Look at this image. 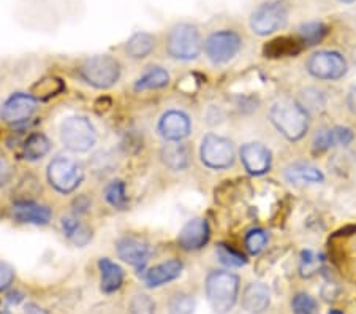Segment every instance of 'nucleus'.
Returning <instances> with one entry per match:
<instances>
[{"instance_id":"f257e3e1","label":"nucleus","mask_w":356,"mask_h":314,"mask_svg":"<svg viewBox=\"0 0 356 314\" xmlns=\"http://www.w3.org/2000/svg\"><path fill=\"white\" fill-rule=\"evenodd\" d=\"M239 294V278L232 272L214 270L206 278V297L217 314L233 310Z\"/></svg>"},{"instance_id":"f03ea898","label":"nucleus","mask_w":356,"mask_h":314,"mask_svg":"<svg viewBox=\"0 0 356 314\" xmlns=\"http://www.w3.org/2000/svg\"><path fill=\"white\" fill-rule=\"evenodd\" d=\"M269 118L274 127L290 141L301 140L309 129V113L298 102H279L271 108Z\"/></svg>"},{"instance_id":"7ed1b4c3","label":"nucleus","mask_w":356,"mask_h":314,"mask_svg":"<svg viewBox=\"0 0 356 314\" xmlns=\"http://www.w3.org/2000/svg\"><path fill=\"white\" fill-rule=\"evenodd\" d=\"M83 81L95 89H110L119 81L122 67L116 57L110 54L92 56L83 61L78 68Z\"/></svg>"},{"instance_id":"20e7f679","label":"nucleus","mask_w":356,"mask_h":314,"mask_svg":"<svg viewBox=\"0 0 356 314\" xmlns=\"http://www.w3.org/2000/svg\"><path fill=\"white\" fill-rule=\"evenodd\" d=\"M203 38L197 26L181 22L171 27L166 37V53L176 61H195L203 51Z\"/></svg>"},{"instance_id":"39448f33","label":"nucleus","mask_w":356,"mask_h":314,"mask_svg":"<svg viewBox=\"0 0 356 314\" xmlns=\"http://www.w3.org/2000/svg\"><path fill=\"white\" fill-rule=\"evenodd\" d=\"M252 32L260 37L271 36L289 22V5L284 0H268L258 5L250 15Z\"/></svg>"},{"instance_id":"423d86ee","label":"nucleus","mask_w":356,"mask_h":314,"mask_svg":"<svg viewBox=\"0 0 356 314\" xmlns=\"http://www.w3.org/2000/svg\"><path fill=\"white\" fill-rule=\"evenodd\" d=\"M60 141L68 151L88 152L97 143V132L88 118L70 116L60 125Z\"/></svg>"},{"instance_id":"0eeeda50","label":"nucleus","mask_w":356,"mask_h":314,"mask_svg":"<svg viewBox=\"0 0 356 314\" xmlns=\"http://www.w3.org/2000/svg\"><path fill=\"white\" fill-rule=\"evenodd\" d=\"M48 176L49 185L60 194H72L76 191V187L81 185L84 178V171L76 161L70 157L57 156L48 165Z\"/></svg>"},{"instance_id":"6e6552de","label":"nucleus","mask_w":356,"mask_h":314,"mask_svg":"<svg viewBox=\"0 0 356 314\" xmlns=\"http://www.w3.org/2000/svg\"><path fill=\"white\" fill-rule=\"evenodd\" d=\"M203 48L212 64L222 65L238 56L241 48H243V38L238 32L222 29V31L212 32L206 38Z\"/></svg>"},{"instance_id":"1a4fd4ad","label":"nucleus","mask_w":356,"mask_h":314,"mask_svg":"<svg viewBox=\"0 0 356 314\" xmlns=\"http://www.w3.org/2000/svg\"><path fill=\"white\" fill-rule=\"evenodd\" d=\"M200 157L206 167L212 170H225L234 164L236 154H234L233 143L223 139V136L209 134L201 141Z\"/></svg>"},{"instance_id":"9d476101","label":"nucleus","mask_w":356,"mask_h":314,"mask_svg":"<svg viewBox=\"0 0 356 314\" xmlns=\"http://www.w3.org/2000/svg\"><path fill=\"white\" fill-rule=\"evenodd\" d=\"M307 72L314 78L325 79V81H336L342 78L348 70L347 61L336 51H318L314 53L307 61Z\"/></svg>"},{"instance_id":"9b49d317","label":"nucleus","mask_w":356,"mask_h":314,"mask_svg":"<svg viewBox=\"0 0 356 314\" xmlns=\"http://www.w3.org/2000/svg\"><path fill=\"white\" fill-rule=\"evenodd\" d=\"M38 108V100L32 94L16 93L10 95L0 107V119L7 124H21L27 121Z\"/></svg>"},{"instance_id":"f8f14e48","label":"nucleus","mask_w":356,"mask_h":314,"mask_svg":"<svg viewBox=\"0 0 356 314\" xmlns=\"http://www.w3.org/2000/svg\"><path fill=\"white\" fill-rule=\"evenodd\" d=\"M118 256L124 262L136 268V272H143L151 257V246L145 240L136 237H122L116 243Z\"/></svg>"},{"instance_id":"ddd939ff","label":"nucleus","mask_w":356,"mask_h":314,"mask_svg":"<svg viewBox=\"0 0 356 314\" xmlns=\"http://www.w3.org/2000/svg\"><path fill=\"white\" fill-rule=\"evenodd\" d=\"M159 134L165 141H182L192 132V123L186 113L170 110L159 121Z\"/></svg>"},{"instance_id":"4468645a","label":"nucleus","mask_w":356,"mask_h":314,"mask_svg":"<svg viewBox=\"0 0 356 314\" xmlns=\"http://www.w3.org/2000/svg\"><path fill=\"white\" fill-rule=\"evenodd\" d=\"M241 162L250 175H265L271 168V151L261 143H245L239 151Z\"/></svg>"},{"instance_id":"2eb2a0df","label":"nucleus","mask_w":356,"mask_h":314,"mask_svg":"<svg viewBox=\"0 0 356 314\" xmlns=\"http://www.w3.org/2000/svg\"><path fill=\"white\" fill-rule=\"evenodd\" d=\"M13 218L21 224H33V226H46L53 218V211L46 205L32 202V200H18L11 208Z\"/></svg>"},{"instance_id":"dca6fc26","label":"nucleus","mask_w":356,"mask_h":314,"mask_svg":"<svg viewBox=\"0 0 356 314\" xmlns=\"http://www.w3.org/2000/svg\"><path fill=\"white\" fill-rule=\"evenodd\" d=\"M211 230L206 219H192L181 228L177 235V244L184 251H198L209 242Z\"/></svg>"},{"instance_id":"f3484780","label":"nucleus","mask_w":356,"mask_h":314,"mask_svg":"<svg viewBox=\"0 0 356 314\" xmlns=\"http://www.w3.org/2000/svg\"><path fill=\"white\" fill-rule=\"evenodd\" d=\"M160 159L166 168L173 171L186 170L191 165L192 150L187 143L182 141H166V145L160 151Z\"/></svg>"},{"instance_id":"a211bd4d","label":"nucleus","mask_w":356,"mask_h":314,"mask_svg":"<svg viewBox=\"0 0 356 314\" xmlns=\"http://www.w3.org/2000/svg\"><path fill=\"white\" fill-rule=\"evenodd\" d=\"M182 273V262L177 259H171L162 262L156 267H152L151 270H147L145 275H143V281L147 285V288H160L166 283L175 281L176 278H179Z\"/></svg>"},{"instance_id":"6ab92c4d","label":"nucleus","mask_w":356,"mask_h":314,"mask_svg":"<svg viewBox=\"0 0 356 314\" xmlns=\"http://www.w3.org/2000/svg\"><path fill=\"white\" fill-rule=\"evenodd\" d=\"M271 304V290L263 283H252L243 294V308L249 314L265 313Z\"/></svg>"},{"instance_id":"aec40b11","label":"nucleus","mask_w":356,"mask_h":314,"mask_svg":"<svg viewBox=\"0 0 356 314\" xmlns=\"http://www.w3.org/2000/svg\"><path fill=\"white\" fill-rule=\"evenodd\" d=\"M304 45L300 38L282 36L277 38H273L271 42H268L263 48V54L271 59H279V57H293L298 56L302 51Z\"/></svg>"},{"instance_id":"412c9836","label":"nucleus","mask_w":356,"mask_h":314,"mask_svg":"<svg viewBox=\"0 0 356 314\" xmlns=\"http://www.w3.org/2000/svg\"><path fill=\"white\" fill-rule=\"evenodd\" d=\"M157 38L149 32H136L129 38V42L125 43L124 51L125 56L130 57L134 61L146 59L152 54V51L156 49Z\"/></svg>"},{"instance_id":"4be33fe9","label":"nucleus","mask_w":356,"mask_h":314,"mask_svg":"<svg viewBox=\"0 0 356 314\" xmlns=\"http://www.w3.org/2000/svg\"><path fill=\"white\" fill-rule=\"evenodd\" d=\"M99 270L102 275L100 289L103 294H113L122 288L124 270L116 264V262L110 260L108 257H102L99 260Z\"/></svg>"},{"instance_id":"5701e85b","label":"nucleus","mask_w":356,"mask_h":314,"mask_svg":"<svg viewBox=\"0 0 356 314\" xmlns=\"http://www.w3.org/2000/svg\"><path fill=\"white\" fill-rule=\"evenodd\" d=\"M170 73L163 67H149V70H146L136 79L134 89L136 93L162 89L170 84Z\"/></svg>"},{"instance_id":"b1692460","label":"nucleus","mask_w":356,"mask_h":314,"mask_svg":"<svg viewBox=\"0 0 356 314\" xmlns=\"http://www.w3.org/2000/svg\"><path fill=\"white\" fill-rule=\"evenodd\" d=\"M62 230L74 246H86L92 240V230L78 218L68 216L62 219Z\"/></svg>"},{"instance_id":"393cba45","label":"nucleus","mask_w":356,"mask_h":314,"mask_svg":"<svg viewBox=\"0 0 356 314\" xmlns=\"http://www.w3.org/2000/svg\"><path fill=\"white\" fill-rule=\"evenodd\" d=\"M285 178L295 185H304V182H321L325 176L321 171L309 164H293L285 170Z\"/></svg>"},{"instance_id":"a878e982","label":"nucleus","mask_w":356,"mask_h":314,"mask_svg":"<svg viewBox=\"0 0 356 314\" xmlns=\"http://www.w3.org/2000/svg\"><path fill=\"white\" fill-rule=\"evenodd\" d=\"M51 150V141L48 136L42 132H35L27 136L24 141V146H22V156H24L26 161L35 162L43 159L46 154Z\"/></svg>"},{"instance_id":"bb28decb","label":"nucleus","mask_w":356,"mask_h":314,"mask_svg":"<svg viewBox=\"0 0 356 314\" xmlns=\"http://www.w3.org/2000/svg\"><path fill=\"white\" fill-rule=\"evenodd\" d=\"M326 33H328V26L317 21L306 22L298 29V38L301 40L304 47H314L320 43L326 37Z\"/></svg>"},{"instance_id":"cd10ccee","label":"nucleus","mask_w":356,"mask_h":314,"mask_svg":"<svg viewBox=\"0 0 356 314\" xmlns=\"http://www.w3.org/2000/svg\"><path fill=\"white\" fill-rule=\"evenodd\" d=\"M105 198L113 208L124 210L125 207H127V202H129L127 187H125V182L120 181V180L111 181L105 189Z\"/></svg>"},{"instance_id":"c85d7f7f","label":"nucleus","mask_w":356,"mask_h":314,"mask_svg":"<svg viewBox=\"0 0 356 314\" xmlns=\"http://www.w3.org/2000/svg\"><path fill=\"white\" fill-rule=\"evenodd\" d=\"M197 308L195 297L186 292L175 294L168 304L170 314H193Z\"/></svg>"},{"instance_id":"c756f323","label":"nucleus","mask_w":356,"mask_h":314,"mask_svg":"<svg viewBox=\"0 0 356 314\" xmlns=\"http://www.w3.org/2000/svg\"><path fill=\"white\" fill-rule=\"evenodd\" d=\"M64 91V84H62L60 79L57 78H44L42 81H38L32 88V95L38 100L40 97L46 99V97H53Z\"/></svg>"},{"instance_id":"7c9ffc66","label":"nucleus","mask_w":356,"mask_h":314,"mask_svg":"<svg viewBox=\"0 0 356 314\" xmlns=\"http://www.w3.org/2000/svg\"><path fill=\"white\" fill-rule=\"evenodd\" d=\"M291 308L295 314H320L317 300L306 292H301L293 297Z\"/></svg>"},{"instance_id":"2f4dec72","label":"nucleus","mask_w":356,"mask_h":314,"mask_svg":"<svg viewBox=\"0 0 356 314\" xmlns=\"http://www.w3.org/2000/svg\"><path fill=\"white\" fill-rule=\"evenodd\" d=\"M300 105L307 113H317L325 108V97L317 89H306L301 93V102Z\"/></svg>"},{"instance_id":"473e14b6","label":"nucleus","mask_w":356,"mask_h":314,"mask_svg":"<svg viewBox=\"0 0 356 314\" xmlns=\"http://www.w3.org/2000/svg\"><path fill=\"white\" fill-rule=\"evenodd\" d=\"M217 256H219V260L222 264L227 267H243L247 262L244 254H241L239 251L223 243L217 246Z\"/></svg>"},{"instance_id":"72a5a7b5","label":"nucleus","mask_w":356,"mask_h":314,"mask_svg":"<svg viewBox=\"0 0 356 314\" xmlns=\"http://www.w3.org/2000/svg\"><path fill=\"white\" fill-rule=\"evenodd\" d=\"M130 314H156V304L146 294H136L129 304Z\"/></svg>"},{"instance_id":"f704fd0d","label":"nucleus","mask_w":356,"mask_h":314,"mask_svg":"<svg viewBox=\"0 0 356 314\" xmlns=\"http://www.w3.org/2000/svg\"><path fill=\"white\" fill-rule=\"evenodd\" d=\"M332 146H336L334 130H332V129H320L318 132L315 134L314 140H312L314 152L321 154V152L331 150Z\"/></svg>"},{"instance_id":"c9c22d12","label":"nucleus","mask_w":356,"mask_h":314,"mask_svg":"<svg viewBox=\"0 0 356 314\" xmlns=\"http://www.w3.org/2000/svg\"><path fill=\"white\" fill-rule=\"evenodd\" d=\"M268 244V235L261 228H254L245 235V248L249 249L250 254L261 253Z\"/></svg>"},{"instance_id":"e433bc0d","label":"nucleus","mask_w":356,"mask_h":314,"mask_svg":"<svg viewBox=\"0 0 356 314\" xmlns=\"http://www.w3.org/2000/svg\"><path fill=\"white\" fill-rule=\"evenodd\" d=\"M321 267V257L318 254L312 253V251H304L301 254V264L300 270L302 276H312L320 270Z\"/></svg>"},{"instance_id":"4c0bfd02","label":"nucleus","mask_w":356,"mask_h":314,"mask_svg":"<svg viewBox=\"0 0 356 314\" xmlns=\"http://www.w3.org/2000/svg\"><path fill=\"white\" fill-rule=\"evenodd\" d=\"M15 281V270L7 262L0 260V290L8 289Z\"/></svg>"},{"instance_id":"58836bf2","label":"nucleus","mask_w":356,"mask_h":314,"mask_svg":"<svg viewBox=\"0 0 356 314\" xmlns=\"http://www.w3.org/2000/svg\"><path fill=\"white\" fill-rule=\"evenodd\" d=\"M332 130H334L336 145L347 146V145H350V143H352L353 139H355L352 129H348V127H334Z\"/></svg>"},{"instance_id":"ea45409f","label":"nucleus","mask_w":356,"mask_h":314,"mask_svg":"<svg viewBox=\"0 0 356 314\" xmlns=\"http://www.w3.org/2000/svg\"><path fill=\"white\" fill-rule=\"evenodd\" d=\"M11 178H13V170L7 162L0 159V187L7 186Z\"/></svg>"},{"instance_id":"a19ab883","label":"nucleus","mask_w":356,"mask_h":314,"mask_svg":"<svg viewBox=\"0 0 356 314\" xmlns=\"http://www.w3.org/2000/svg\"><path fill=\"white\" fill-rule=\"evenodd\" d=\"M348 104H350V108H352V110L356 113V89H353L352 93H350Z\"/></svg>"},{"instance_id":"79ce46f5","label":"nucleus","mask_w":356,"mask_h":314,"mask_svg":"<svg viewBox=\"0 0 356 314\" xmlns=\"http://www.w3.org/2000/svg\"><path fill=\"white\" fill-rule=\"evenodd\" d=\"M337 2H341V3H353V2H356V0H337Z\"/></svg>"},{"instance_id":"37998d69","label":"nucleus","mask_w":356,"mask_h":314,"mask_svg":"<svg viewBox=\"0 0 356 314\" xmlns=\"http://www.w3.org/2000/svg\"><path fill=\"white\" fill-rule=\"evenodd\" d=\"M328 314H342L341 311H337V310H331Z\"/></svg>"},{"instance_id":"c03bdc74","label":"nucleus","mask_w":356,"mask_h":314,"mask_svg":"<svg viewBox=\"0 0 356 314\" xmlns=\"http://www.w3.org/2000/svg\"><path fill=\"white\" fill-rule=\"evenodd\" d=\"M0 314H10V313H7V311H3V313H0Z\"/></svg>"}]
</instances>
